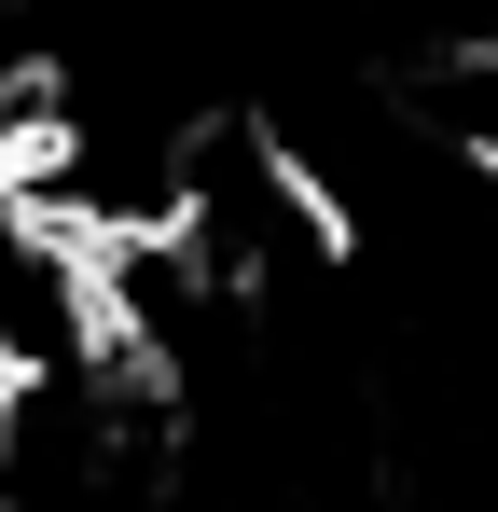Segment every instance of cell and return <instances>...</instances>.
<instances>
[{"label":"cell","mask_w":498,"mask_h":512,"mask_svg":"<svg viewBox=\"0 0 498 512\" xmlns=\"http://www.w3.org/2000/svg\"><path fill=\"white\" fill-rule=\"evenodd\" d=\"M111 346V236L70 222L42 180H0V388L97 374Z\"/></svg>","instance_id":"6da1fadb"}]
</instances>
